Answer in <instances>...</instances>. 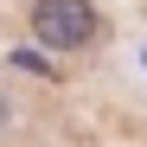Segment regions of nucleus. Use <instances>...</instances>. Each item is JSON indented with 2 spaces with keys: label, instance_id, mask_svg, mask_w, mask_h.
Instances as JSON below:
<instances>
[{
  "label": "nucleus",
  "instance_id": "1",
  "mask_svg": "<svg viewBox=\"0 0 147 147\" xmlns=\"http://www.w3.org/2000/svg\"><path fill=\"white\" fill-rule=\"evenodd\" d=\"M32 32L45 45H90L96 38V13H90V0H38Z\"/></svg>",
  "mask_w": 147,
  "mask_h": 147
},
{
  "label": "nucleus",
  "instance_id": "2",
  "mask_svg": "<svg viewBox=\"0 0 147 147\" xmlns=\"http://www.w3.org/2000/svg\"><path fill=\"white\" fill-rule=\"evenodd\" d=\"M0 121H7V102H0Z\"/></svg>",
  "mask_w": 147,
  "mask_h": 147
}]
</instances>
